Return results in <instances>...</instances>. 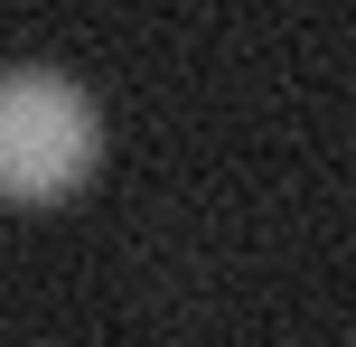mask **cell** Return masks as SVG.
I'll return each mask as SVG.
<instances>
[{
	"label": "cell",
	"mask_w": 356,
	"mask_h": 347,
	"mask_svg": "<svg viewBox=\"0 0 356 347\" xmlns=\"http://www.w3.org/2000/svg\"><path fill=\"white\" fill-rule=\"evenodd\" d=\"M104 160V113L56 66H0V197L56 207Z\"/></svg>",
	"instance_id": "obj_1"
}]
</instances>
